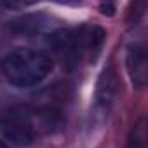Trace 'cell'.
I'll list each match as a JSON object with an SVG mask.
<instances>
[{
	"label": "cell",
	"mask_w": 148,
	"mask_h": 148,
	"mask_svg": "<svg viewBox=\"0 0 148 148\" xmlns=\"http://www.w3.org/2000/svg\"><path fill=\"white\" fill-rule=\"evenodd\" d=\"M146 141H148L146 119H145V115H141V117L132 124V127H131V131H129L125 148H146Z\"/></svg>",
	"instance_id": "4"
},
{
	"label": "cell",
	"mask_w": 148,
	"mask_h": 148,
	"mask_svg": "<svg viewBox=\"0 0 148 148\" xmlns=\"http://www.w3.org/2000/svg\"><path fill=\"white\" fill-rule=\"evenodd\" d=\"M119 94V86H117V75L112 68H105L98 79V87H96V110L99 113L108 115L112 110L115 99Z\"/></svg>",
	"instance_id": "3"
},
{
	"label": "cell",
	"mask_w": 148,
	"mask_h": 148,
	"mask_svg": "<svg viewBox=\"0 0 148 148\" xmlns=\"http://www.w3.org/2000/svg\"><path fill=\"white\" fill-rule=\"evenodd\" d=\"M125 66H127V73H129L132 84L139 89L145 87L146 79H148V58H146V45L143 40L129 45Z\"/></svg>",
	"instance_id": "2"
},
{
	"label": "cell",
	"mask_w": 148,
	"mask_h": 148,
	"mask_svg": "<svg viewBox=\"0 0 148 148\" xmlns=\"http://www.w3.org/2000/svg\"><path fill=\"white\" fill-rule=\"evenodd\" d=\"M2 71L14 87H33L44 82L52 71V61L44 52L30 47H18L11 51L2 61Z\"/></svg>",
	"instance_id": "1"
},
{
	"label": "cell",
	"mask_w": 148,
	"mask_h": 148,
	"mask_svg": "<svg viewBox=\"0 0 148 148\" xmlns=\"http://www.w3.org/2000/svg\"><path fill=\"white\" fill-rule=\"evenodd\" d=\"M101 12H105V16H106V14L112 16V14H113V5H110V4H108V5L103 4V5H101Z\"/></svg>",
	"instance_id": "5"
},
{
	"label": "cell",
	"mask_w": 148,
	"mask_h": 148,
	"mask_svg": "<svg viewBox=\"0 0 148 148\" xmlns=\"http://www.w3.org/2000/svg\"><path fill=\"white\" fill-rule=\"evenodd\" d=\"M0 148H7V145H5V143H2V141H0Z\"/></svg>",
	"instance_id": "6"
}]
</instances>
